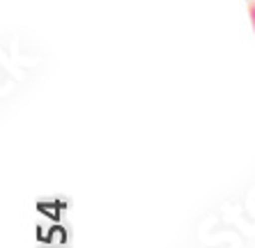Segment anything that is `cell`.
Here are the masks:
<instances>
[{"instance_id":"6da1fadb","label":"cell","mask_w":255,"mask_h":248,"mask_svg":"<svg viewBox=\"0 0 255 248\" xmlns=\"http://www.w3.org/2000/svg\"><path fill=\"white\" fill-rule=\"evenodd\" d=\"M251 18H253V23H255V2H253V7H251Z\"/></svg>"}]
</instances>
